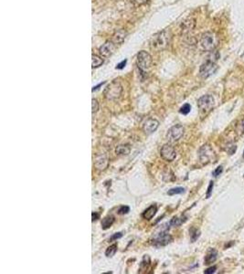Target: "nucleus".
Returning a JSON list of instances; mask_svg holds the SVG:
<instances>
[{"instance_id":"7","label":"nucleus","mask_w":244,"mask_h":274,"mask_svg":"<svg viewBox=\"0 0 244 274\" xmlns=\"http://www.w3.org/2000/svg\"><path fill=\"white\" fill-rule=\"evenodd\" d=\"M214 98L211 95H203L197 101V106L201 112H210L214 106Z\"/></svg>"},{"instance_id":"28","label":"nucleus","mask_w":244,"mask_h":274,"mask_svg":"<svg viewBox=\"0 0 244 274\" xmlns=\"http://www.w3.org/2000/svg\"><path fill=\"white\" fill-rule=\"evenodd\" d=\"M99 109V103L95 99L92 100V112L93 113H96Z\"/></svg>"},{"instance_id":"5","label":"nucleus","mask_w":244,"mask_h":274,"mask_svg":"<svg viewBox=\"0 0 244 274\" xmlns=\"http://www.w3.org/2000/svg\"><path fill=\"white\" fill-rule=\"evenodd\" d=\"M218 69L219 68H218L217 64L214 61L209 60L208 61H206L205 63H203L200 66V68H199V75H200L201 78L207 79V78L212 76L214 73H216Z\"/></svg>"},{"instance_id":"23","label":"nucleus","mask_w":244,"mask_h":274,"mask_svg":"<svg viewBox=\"0 0 244 274\" xmlns=\"http://www.w3.org/2000/svg\"><path fill=\"white\" fill-rule=\"evenodd\" d=\"M189 233H190V240H191L192 242H195L200 236V231L197 228H195V227H192L189 230Z\"/></svg>"},{"instance_id":"4","label":"nucleus","mask_w":244,"mask_h":274,"mask_svg":"<svg viewBox=\"0 0 244 274\" xmlns=\"http://www.w3.org/2000/svg\"><path fill=\"white\" fill-rule=\"evenodd\" d=\"M123 92V87L120 82L117 81H112L103 91L104 97L108 100L114 101L121 96Z\"/></svg>"},{"instance_id":"8","label":"nucleus","mask_w":244,"mask_h":274,"mask_svg":"<svg viewBox=\"0 0 244 274\" xmlns=\"http://www.w3.org/2000/svg\"><path fill=\"white\" fill-rule=\"evenodd\" d=\"M184 131H185V129L181 124L174 125L173 127H171L170 129L168 130L167 134H166V138H167L168 141H170L172 143L177 142L183 136Z\"/></svg>"},{"instance_id":"10","label":"nucleus","mask_w":244,"mask_h":274,"mask_svg":"<svg viewBox=\"0 0 244 274\" xmlns=\"http://www.w3.org/2000/svg\"><path fill=\"white\" fill-rule=\"evenodd\" d=\"M214 151L210 145H203L199 151H198V155L200 160L203 163H208L210 161L212 158L214 157Z\"/></svg>"},{"instance_id":"13","label":"nucleus","mask_w":244,"mask_h":274,"mask_svg":"<svg viewBox=\"0 0 244 274\" xmlns=\"http://www.w3.org/2000/svg\"><path fill=\"white\" fill-rule=\"evenodd\" d=\"M126 35H127V32L124 29H119V30L115 31L111 40L116 45H119V44L123 43V41L126 38Z\"/></svg>"},{"instance_id":"22","label":"nucleus","mask_w":244,"mask_h":274,"mask_svg":"<svg viewBox=\"0 0 244 274\" xmlns=\"http://www.w3.org/2000/svg\"><path fill=\"white\" fill-rule=\"evenodd\" d=\"M116 251H117V244H113L109 248H107L105 251V255L106 257H114Z\"/></svg>"},{"instance_id":"16","label":"nucleus","mask_w":244,"mask_h":274,"mask_svg":"<svg viewBox=\"0 0 244 274\" xmlns=\"http://www.w3.org/2000/svg\"><path fill=\"white\" fill-rule=\"evenodd\" d=\"M217 258H218V251L214 249H210L205 257V264L206 265L212 264L213 262L216 261Z\"/></svg>"},{"instance_id":"6","label":"nucleus","mask_w":244,"mask_h":274,"mask_svg":"<svg viewBox=\"0 0 244 274\" xmlns=\"http://www.w3.org/2000/svg\"><path fill=\"white\" fill-rule=\"evenodd\" d=\"M172 240H173L172 236L168 234L166 230H163L154 236L153 240H151V244L156 247H162V246H166Z\"/></svg>"},{"instance_id":"20","label":"nucleus","mask_w":244,"mask_h":274,"mask_svg":"<svg viewBox=\"0 0 244 274\" xmlns=\"http://www.w3.org/2000/svg\"><path fill=\"white\" fill-rule=\"evenodd\" d=\"M103 63V60L99 57L97 55H93L92 56V65H93V68H98L100 67L101 65Z\"/></svg>"},{"instance_id":"25","label":"nucleus","mask_w":244,"mask_h":274,"mask_svg":"<svg viewBox=\"0 0 244 274\" xmlns=\"http://www.w3.org/2000/svg\"><path fill=\"white\" fill-rule=\"evenodd\" d=\"M190 110H191V106H190V104L186 103V104H184V105L180 108L179 113L184 114V115H187V114H188V113H190Z\"/></svg>"},{"instance_id":"37","label":"nucleus","mask_w":244,"mask_h":274,"mask_svg":"<svg viewBox=\"0 0 244 274\" xmlns=\"http://www.w3.org/2000/svg\"><path fill=\"white\" fill-rule=\"evenodd\" d=\"M243 158H244V151H243Z\"/></svg>"},{"instance_id":"33","label":"nucleus","mask_w":244,"mask_h":274,"mask_svg":"<svg viewBox=\"0 0 244 274\" xmlns=\"http://www.w3.org/2000/svg\"><path fill=\"white\" fill-rule=\"evenodd\" d=\"M126 62H127L126 60H125V61H123L122 62H120L119 64L116 66V69H118V70H122V69H124V66H125V64H126Z\"/></svg>"},{"instance_id":"32","label":"nucleus","mask_w":244,"mask_h":274,"mask_svg":"<svg viewBox=\"0 0 244 274\" xmlns=\"http://www.w3.org/2000/svg\"><path fill=\"white\" fill-rule=\"evenodd\" d=\"M216 270H217V267L216 266H212V267H210V268H208L205 272H204V273L206 274H212L214 273L215 272H216Z\"/></svg>"},{"instance_id":"14","label":"nucleus","mask_w":244,"mask_h":274,"mask_svg":"<svg viewBox=\"0 0 244 274\" xmlns=\"http://www.w3.org/2000/svg\"><path fill=\"white\" fill-rule=\"evenodd\" d=\"M156 212H157V207L156 205H152L143 212L142 217H143V218H145L147 220H151L155 217Z\"/></svg>"},{"instance_id":"18","label":"nucleus","mask_w":244,"mask_h":274,"mask_svg":"<svg viewBox=\"0 0 244 274\" xmlns=\"http://www.w3.org/2000/svg\"><path fill=\"white\" fill-rule=\"evenodd\" d=\"M115 152L119 155H128L130 154V147L127 145H119L117 146Z\"/></svg>"},{"instance_id":"35","label":"nucleus","mask_w":244,"mask_h":274,"mask_svg":"<svg viewBox=\"0 0 244 274\" xmlns=\"http://www.w3.org/2000/svg\"><path fill=\"white\" fill-rule=\"evenodd\" d=\"M138 5H142V4H145V3H147L148 0H134Z\"/></svg>"},{"instance_id":"9","label":"nucleus","mask_w":244,"mask_h":274,"mask_svg":"<svg viewBox=\"0 0 244 274\" xmlns=\"http://www.w3.org/2000/svg\"><path fill=\"white\" fill-rule=\"evenodd\" d=\"M160 155L164 160L172 162L176 159L177 153L173 146H171L170 145H164L160 150Z\"/></svg>"},{"instance_id":"17","label":"nucleus","mask_w":244,"mask_h":274,"mask_svg":"<svg viewBox=\"0 0 244 274\" xmlns=\"http://www.w3.org/2000/svg\"><path fill=\"white\" fill-rule=\"evenodd\" d=\"M114 217L113 216H107L102 220V227L103 229H108L109 227L113 226L114 223Z\"/></svg>"},{"instance_id":"24","label":"nucleus","mask_w":244,"mask_h":274,"mask_svg":"<svg viewBox=\"0 0 244 274\" xmlns=\"http://www.w3.org/2000/svg\"><path fill=\"white\" fill-rule=\"evenodd\" d=\"M184 192H185V188L184 187H175V188H172V189L168 190L167 195H174L183 194Z\"/></svg>"},{"instance_id":"27","label":"nucleus","mask_w":244,"mask_h":274,"mask_svg":"<svg viewBox=\"0 0 244 274\" xmlns=\"http://www.w3.org/2000/svg\"><path fill=\"white\" fill-rule=\"evenodd\" d=\"M130 211V208L128 206H122L119 208L118 209V214L120 215H124V214H127L128 212Z\"/></svg>"},{"instance_id":"19","label":"nucleus","mask_w":244,"mask_h":274,"mask_svg":"<svg viewBox=\"0 0 244 274\" xmlns=\"http://www.w3.org/2000/svg\"><path fill=\"white\" fill-rule=\"evenodd\" d=\"M186 221V218H184V217H181V218H179V217H175V218H173L170 221H169V226L171 227H178L180 225H182L184 222Z\"/></svg>"},{"instance_id":"3","label":"nucleus","mask_w":244,"mask_h":274,"mask_svg":"<svg viewBox=\"0 0 244 274\" xmlns=\"http://www.w3.org/2000/svg\"><path fill=\"white\" fill-rule=\"evenodd\" d=\"M200 46L206 51H212L219 44V38L213 32H205L200 38Z\"/></svg>"},{"instance_id":"2","label":"nucleus","mask_w":244,"mask_h":274,"mask_svg":"<svg viewBox=\"0 0 244 274\" xmlns=\"http://www.w3.org/2000/svg\"><path fill=\"white\" fill-rule=\"evenodd\" d=\"M153 60L149 53L145 50H141L137 54V67L142 75H146L152 68Z\"/></svg>"},{"instance_id":"30","label":"nucleus","mask_w":244,"mask_h":274,"mask_svg":"<svg viewBox=\"0 0 244 274\" xmlns=\"http://www.w3.org/2000/svg\"><path fill=\"white\" fill-rule=\"evenodd\" d=\"M122 237H123V234H122L121 232H118V233L114 234V235L110 238V240H111V241H114V240H117L121 239Z\"/></svg>"},{"instance_id":"31","label":"nucleus","mask_w":244,"mask_h":274,"mask_svg":"<svg viewBox=\"0 0 244 274\" xmlns=\"http://www.w3.org/2000/svg\"><path fill=\"white\" fill-rule=\"evenodd\" d=\"M212 189H213V182H212V181H210V186H209V187H208V190H207V194H206V197H207V198H210V196L211 195Z\"/></svg>"},{"instance_id":"11","label":"nucleus","mask_w":244,"mask_h":274,"mask_svg":"<svg viewBox=\"0 0 244 274\" xmlns=\"http://www.w3.org/2000/svg\"><path fill=\"white\" fill-rule=\"evenodd\" d=\"M116 48V44L114 43L112 40H108L106 41L104 44H102L100 48H99V51H100V54L103 57H110L113 53L114 52Z\"/></svg>"},{"instance_id":"21","label":"nucleus","mask_w":244,"mask_h":274,"mask_svg":"<svg viewBox=\"0 0 244 274\" xmlns=\"http://www.w3.org/2000/svg\"><path fill=\"white\" fill-rule=\"evenodd\" d=\"M150 263H151V260H150L149 256L145 255L143 259H142V261H141V264H140V270L141 271H146L147 268L149 267Z\"/></svg>"},{"instance_id":"34","label":"nucleus","mask_w":244,"mask_h":274,"mask_svg":"<svg viewBox=\"0 0 244 274\" xmlns=\"http://www.w3.org/2000/svg\"><path fill=\"white\" fill-rule=\"evenodd\" d=\"M99 218H100V214L98 212H93L92 214V220L93 221H95V220H97Z\"/></svg>"},{"instance_id":"1","label":"nucleus","mask_w":244,"mask_h":274,"mask_svg":"<svg viewBox=\"0 0 244 274\" xmlns=\"http://www.w3.org/2000/svg\"><path fill=\"white\" fill-rule=\"evenodd\" d=\"M171 32L168 29H164L161 32L157 33L153 36L151 42H150V47L152 49H155L156 51H160L162 49H165L166 48L171 40Z\"/></svg>"},{"instance_id":"36","label":"nucleus","mask_w":244,"mask_h":274,"mask_svg":"<svg viewBox=\"0 0 244 274\" xmlns=\"http://www.w3.org/2000/svg\"><path fill=\"white\" fill-rule=\"evenodd\" d=\"M104 83H105V81H104V82H102V83H100V84H99V85H97V86H94V87L93 88V92H94L95 90H98V89H99V87H101V86H102V84H104Z\"/></svg>"},{"instance_id":"12","label":"nucleus","mask_w":244,"mask_h":274,"mask_svg":"<svg viewBox=\"0 0 244 274\" xmlns=\"http://www.w3.org/2000/svg\"><path fill=\"white\" fill-rule=\"evenodd\" d=\"M158 126H159V123H158V121H156V119H152V118H150V119H148L147 120L146 122H145V124H144V125H143V130H144V132L146 133H154L156 130L158 128Z\"/></svg>"},{"instance_id":"29","label":"nucleus","mask_w":244,"mask_h":274,"mask_svg":"<svg viewBox=\"0 0 244 274\" xmlns=\"http://www.w3.org/2000/svg\"><path fill=\"white\" fill-rule=\"evenodd\" d=\"M222 171H223V167H222L221 165L218 166V167L213 171V177H219V176L222 173Z\"/></svg>"},{"instance_id":"15","label":"nucleus","mask_w":244,"mask_h":274,"mask_svg":"<svg viewBox=\"0 0 244 274\" xmlns=\"http://www.w3.org/2000/svg\"><path fill=\"white\" fill-rule=\"evenodd\" d=\"M94 165L99 170H104L108 166V159L105 155H100L96 158Z\"/></svg>"},{"instance_id":"26","label":"nucleus","mask_w":244,"mask_h":274,"mask_svg":"<svg viewBox=\"0 0 244 274\" xmlns=\"http://www.w3.org/2000/svg\"><path fill=\"white\" fill-rule=\"evenodd\" d=\"M236 150H237V145H235V144H232V143L228 144L227 145V147H226V151H227V153H228L229 155H233Z\"/></svg>"}]
</instances>
